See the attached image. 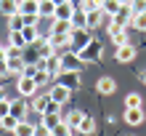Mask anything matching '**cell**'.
<instances>
[{
  "label": "cell",
  "mask_w": 146,
  "mask_h": 136,
  "mask_svg": "<svg viewBox=\"0 0 146 136\" xmlns=\"http://www.w3.org/2000/svg\"><path fill=\"white\" fill-rule=\"evenodd\" d=\"M5 115H11V99L0 101V117H5Z\"/></svg>",
  "instance_id": "f35d334b"
},
{
  "label": "cell",
  "mask_w": 146,
  "mask_h": 136,
  "mask_svg": "<svg viewBox=\"0 0 146 136\" xmlns=\"http://www.w3.org/2000/svg\"><path fill=\"white\" fill-rule=\"evenodd\" d=\"M119 5H122L119 0H104V3H101V11H104V13L109 16V19H111V16H114V13L119 11Z\"/></svg>",
  "instance_id": "cb8c5ba5"
},
{
  "label": "cell",
  "mask_w": 146,
  "mask_h": 136,
  "mask_svg": "<svg viewBox=\"0 0 146 136\" xmlns=\"http://www.w3.org/2000/svg\"><path fill=\"white\" fill-rule=\"evenodd\" d=\"M5 99H8V96H5V91H3V88H0V101H5Z\"/></svg>",
  "instance_id": "7bdbcfd3"
},
{
  "label": "cell",
  "mask_w": 146,
  "mask_h": 136,
  "mask_svg": "<svg viewBox=\"0 0 146 136\" xmlns=\"http://www.w3.org/2000/svg\"><path fill=\"white\" fill-rule=\"evenodd\" d=\"M27 104H24V101H11V115L16 117V120H24V115H27Z\"/></svg>",
  "instance_id": "7402d4cb"
},
{
  "label": "cell",
  "mask_w": 146,
  "mask_h": 136,
  "mask_svg": "<svg viewBox=\"0 0 146 136\" xmlns=\"http://www.w3.org/2000/svg\"><path fill=\"white\" fill-rule=\"evenodd\" d=\"M19 13L21 16H40V0H21Z\"/></svg>",
  "instance_id": "4fadbf2b"
},
{
  "label": "cell",
  "mask_w": 146,
  "mask_h": 136,
  "mask_svg": "<svg viewBox=\"0 0 146 136\" xmlns=\"http://www.w3.org/2000/svg\"><path fill=\"white\" fill-rule=\"evenodd\" d=\"M72 24H74V27H85V11H74Z\"/></svg>",
  "instance_id": "8d00e7d4"
},
{
  "label": "cell",
  "mask_w": 146,
  "mask_h": 136,
  "mask_svg": "<svg viewBox=\"0 0 146 136\" xmlns=\"http://www.w3.org/2000/svg\"><path fill=\"white\" fill-rule=\"evenodd\" d=\"M8 21H11V29H21L24 24H27V21H24V16H21V13H13L11 19H8Z\"/></svg>",
  "instance_id": "836d02e7"
},
{
  "label": "cell",
  "mask_w": 146,
  "mask_h": 136,
  "mask_svg": "<svg viewBox=\"0 0 146 136\" xmlns=\"http://www.w3.org/2000/svg\"><path fill=\"white\" fill-rule=\"evenodd\" d=\"M58 83H61V86H66L69 91L80 88V72H58Z\"/></svg>",
  "instance_id": "30bf717a"
},
{
  "label": "cell",
  "mask_w": 146,
  "mask_h": 136,
  "mask_svg": "<svg viewBox=\"0 0 146 136\" xmlns=\"http://www.w3.org/2000/svg\"><path fill=\"white\" fill-rule=\"evenodd\" d=\"M13 133L16 136H37V125H32L27 120H19V125L13 128Z\"/></svg>",
  "instance_id": "e0dca14e"
},
{
  "label": "cell",
  "mask_w": 146,
  "mask_h": 136,
  "mask_svg": "<svg viewBox=\"0 0 146 136\" xmlns=\"http://www.w3.org/2000/svg\"><path fill=\"white\" fill-rule=\"evenodd\" d=\"M8 40H11V46H19V48H27V40H24L21 29H11V35H8Z\"/></svg>",
  "instance_id": "484cf974"
},
{
  "label": "cell",
  "mask_w": 146,
  "mask_h": 136,
  "mask_svg": "<svg viewBox=\"0 0 146 136\" xmlns=\"http://www.w3.org/2000/svg\"><path fill=\"white\" fill-rule=\"evenodd\" d=\"M74 11H77V8L72 5V0H69V3H61V5H56V13H53V19H64V21H72Z\"/></svg>",
  "instance_id": "7c38bea8"
},
{
  "label": "cell",
  "mask_w": 146,
  "mask_h": 136,
  "mask_svg": "<svg viewBox=\"0 0 146 136\" xmlns=\"http://www.w3.org/2000/svg\"><path fill=\"white\" fill-rule=\"evenodd\" d=\"M111 40H114V46H117V48H119V46H125V43H130V38H127V29L117 32V35H111Z\"/></svg>",
  "instance_id": "4dcf8cb0"
},
{
  "label": "cell",
  "mask_w": 146,
  "mask_h": 136,
  "mask_svg": "<svg viewBox=\"0 0 146 136\" xmlns=\"http://www.w3.org/2000/svg\"><path fill=\"white\" fill-rule=\"evenodd\" d=\"M19 5H21V0H0V13L11 19L13 13H19Z\"/></svg>",
  "instance_id": "9a60e30c"
},
{
  "label": "cell",
  "mask_w": 146,
  "mask_h": 136,
  "mask_svg": "<svg viewBox=\"0 0 146 136\" xmlns=\"http://www.w3.org/2000/svg\"><path fill=\"white\" fill-rule=\"evenodd\" d=\"M77 54H80L82 62H98V59L104 56V46H101L98 40H90V43L85 46V48H80Z\"/></svg>",
  "instance_id": "7a4b0ae2"
},
{
  "label": "cell",
  "mask_w": 146,
  "mask_h": 136,
  "mask_svg": "<svg viewBox=\"0 0 146 136\" xmlns=\"http://www.w3.org/2000/svg\"><path fill=\"white\" fill-rule=\"evenodd\" d=\"M16 125H19V120H16L13 115H5V117H0V128H3V131H13Z\"/></svg>",
  "instance_id": "4316f807"
},
{
  "label": "cell",
  "mask_w": 146,
  "mask_h": 136,
  "mask_svg": "<svg viewBox=\"0 0 146 136\" xmlns=\"http://www.w3.org/2000/svg\"><path fill=\"white\" fill-rule=\"evenodd\" d=\"M16 88H19L21 96H35V93H37V83H35V78L19 75V83H16Z\"/></svg>",
  "instance_id": "8992f818"
},
{
  "label": "cell",
  "mask_w": 146,
  "mask_h": 136,
  "mask_svg": "<svg viewBox=\"0 0 146 136\" xmlns=\"http://www.w3.org/2000/svg\"><path fill=\"white\" fill-rule=\"evenodd\" d=\"M24 67H27V62L21 59H8V75H24Z\"/></svg>",
  "instance_id": "ffe728a7"
},
{
  "label": "cell",
  "mask_w": 146,
  "mask_h": 136,
  "mask_svg": "<svg viewBox=\"0 0 146 136\" xmlns=\"http://www.w3.org/2000/svg\"><path fill=\"white\" fill-rule=\"evenodd\" d=\"M53 13H56L53 0H40V19L42 16H45V19H53Z\"/></svg>",
  "instance_id": "44dd1931"
},
{
  "label": "cell",
  "mask_w": 146,
  "mask_h": 136,
  "mask_svg": "<svg viewBox=\"0 0 146 136\" xmlns=\"http://www.w3.org/2000/svg\"><path fill=\"white\" fill-rule=\"evenodd\" d=\"M114 59H117L119 64H130V62H135V46H133V43L119 46V48L114 51Z\"/></svg>",
  "instance_id": "5b68a950"
},
{
  "label": "cell",
  "mask_w": 146,
  "mask_h": 136,
  "mask_svg": "<svg viewBox=\"0 0 146 136\" xmlns=\"http://www.w3.org/2000/svg\"><path fill=\"white\" fill-rule=\"evenodd\" d=\"M69 40H72L69 46H72L74 51H80V48H85V46L93 40V35H90V29H88V27H74V29L69 32Z\"/></svg>",
  "instance_id": "6da1fadb"
},
{
  "label": "cell",
  "mask_w": 146,
  "mask_h": 136,
  "mask_svg": "<svg viewBox=\"0 0 146 136\" xmlns=\"http://www.w3.org/2000/svg\"><path fill=\"white\" fill-rule=\"evenodd\" d=\"M50 107V96H48V93H42V96H35V99H32V107L29 109H35V112H45V109Z\"/></svg>",
  "instance_id": "ac0fdd59"
},
{
  "label": "cell",
  "mask_w": 146,
  "mask_h": 136,
  "mask_svg": "<svg viewBox=\"0 0 146 136\" xmlns=\"http://www.w3.org/2000/svg\"><path fill=\"white\" fill-rule=\"evenodd\" d=\"M48 40L53 43V48H56V46H66V43H72V40H69V35H50Z\"/></svg>",
  "instance_id": "d6a6232c"
},
{
  "label": "cell",
  "mask_w": 146,
  "mask_h": 136,
  "mask_svg": "<svg viewBox=\"0 0 146 136\" xmlns=\"http://www.w3.org/2000/svg\"><path fill=\"white\" fill-rule=\"evenodd\" d=\"M130 8H133V13H146V0H133Z\"/></svg>",
  "instance_id": "74e56055"
},
{
  "label": "cell",
  "mask_w": 146,
  "mask_h": 136,
  "mask_svg": "<svg viewBox=\"0 0 146 136\" xmlns=\"http://www.w3.org/2000/svg\"><path fill=\"white\" fill-rule=\"evenodd\" d=\"M0 78H8V59L0 62Z\"/></svg>",
  "instance_id": "60d3db41"
},
{
  "label": "cell",
  "mask_w": 146,
  "mask_h": 136,
  "mask_svg": "<svg viewBox=\"0 0 146 136\" xmlns=\"http://www.w3.org/2000/svg\"><path fill=\"white\" fill-rule=\"evenodd\" d=\"M58 123H64V117H61V112H50V109H48V112H42V128H56V125Z\"/></svg>",
  "instance_id": "5bb4252c"
},
{
  "label": "cell",
  "mask_w": 146,
  "mask_h": 136,
  "mask_svg": "<svg viewBox=\"0 0 146 136\" xmlns=\"http://www.w3.org/2000/svg\"><path fill=\"white\" fill-rule=\"evenodd\" d=\"M0 62H5V48L0 46Z\"/></svg>",
  "instance_id": "b9f144b4"
},
{
  "label": "cell",
  "mask_w": 146,
  "mask_h": 136,
  "mask_svg": "<svg viewBox=\"0 0 146 136\" xmlns=\"http://www.w3.org/2000/svg\"><path fill=\"white\" fill-rule=\"evenodd\" d=\"M119 3H122V5H125V3H133V0H119Z\"/></svg>",
  "instance_id": "f6af8a7d"
},
{
  "label": "cell",
  "mask_w": 146,
  "mask_h": 136,
  "mask_svg": "<svg viewBox=\"0 0 146 136\" xmlns=\"http://www.w3.org/2000/svg\"><path fill=\"white\" fill-rule=\"evenodd\" d=\"M77 131H80V133H85V136H90L93 131H96V120H93V117H88V115H85V117H82V123L77 125Z\"/></svg>",
  "instance_id": "603a6c76"
},
{
  "label": "cell",
  "mask_w": 146,
  "mask_h": 136,
  "mask_svg": "<svg viewBox=\"0 0 146 136\" xmlns=\"http://www.w3.org/2000/svg\"><path fill=\"white\" fill-rule=\"evenodd\" d=\"M125 107H141V96L138 93H127L125 96Z\"/></svg>",
  "instance_id": "d590c367"
},
{
  "label": "cell",
  "mask_w": 146,
  "mask_h": 136,
  "mask_svg": "<svg viewBox=\"0 0 146 136\" xmlns=\"http://www.w3.org/2000/svg\"><path fill=\"white\" fill-rule=\"evenodd\" d=\"M74 29L72 21H64V19H50V35H69Z\"/></svg>",
  "instance_id": "ba28073f"
},
{
  "label": "cell",
  "mask_w": 146,
  "mask_h": 136,
  "mask_svg": "<svg viewBox=\"0 0 146 136\" xmlns=\"http://www.w3.org/2000/svg\"><path fill=\"white\" fill-rule=\"evenodd\" d=\"M21 56H24V51L19 46H11V43L5 46V59H21Z\"/></svg>",
  "instance_id": "f1b7e54d"
},
{
  "label": "cell",
  "mask_w": 146,
  "mask_h": 136,
  "mask_svg": "<svg viewBox=\"0 0 146 136\" xmlns=\"http://www.w3.org/2000/svg\"><path fill=\"white\" fill-rule=\"evenodd\" d=\"M48 96H50V101H56V104H66L69 96H72V91L66 88V86H61V83H56V86H50Z\"/></svg>",
  "instance_id": "277c9868"
},
{
  "label": "cell",
  "mask_w": 146,
  "mask_h": 136,
  "mask_svg": "<svg viewBox=\"0 0 146 136\" xmlns=\"http://www.w3.org/2000/svg\"><path fill=\"white\" fill-rule=\"evenodd\" d=\"M133 27L141 29V32H146V13H135L133 16Z\"/></svg>",
  "instance_id": "1f68e13d"
},
{
  "label": "cell",
  "mask_w": 146,
  "mask_h": 136,
  "mask_svg": "<svg viewBox=\"0 0 146 136\" xmlns=\"http://www.w3.org/2000/svg\"><path fill=\"white\" fill-rule=\"evenodd\" d=\"M133 16H135V13H133L130 3H125V5H119V11L111 16V19H114V21H119L122 27H133Z\"/></svg>",
  "instance_id": "52a82bcc"
},
{
  "label": "cell",
  "mask_w": 146,
  "mask_h": 136,
  "mask_svg": "<svg viewBox=\"0 0 146 136\" xmlns=\"http://www.w3.org/2000/svg\"><path fill=\"white\" fill-rule=\"evenodd\" d=\"M82 64H85V62L80 59V54H77V51H69V54L61 56V72H80Z\"/></svg>",
  "instance_id": "3957f363"
},
{
  "label": "cell",
  "mask_w": 146,
  "mask_h": 136,
  "mask_svg": "<svg viewBox=\"0 0 146 136\" xmlns=\"http://www.w3.org/2000/svg\"><path fill=\"white\" fill-rule=\"evenodd\" d=\"M37 70H40L37 64H27V67H24V75H27V78H35V75H37Z\"/></svg>",
  "instance_id": "ab89813d"
},
{
  "label": "cell",
  "mask_w": 146,
  "mask_h": 136,
  "mask_svg": "<svg viewBox=\"0 0 146 136\" xmlns=\"http://www.w3.org/2000/svg\"><path fill=\"white\" fill-rule=\"evenodd\" d=\"M125 123L127 125H141L143 123V109L141 107H125Z\"/></svg>",
  "instance_id": "8fae6325"
},
{
  "label": "cell",
  "mask_w": 146,
  "mask_h": 136,
  "mask_svg": "<svg viewBox=\"0 0 146 136\" xmlns=\"http://www.w3.org/2000/svg\"><path fill=\"white\" fill-rule=\"evenodd\" d=\"M104 21H109V16L104 13V11H101V8H98V11H88V13H85V27H98V24H104Z\"/></svg>",
  "instance_id": "9c48e42d"
},
{
  "label": "cell",
  "mask_w": 146,
  "mask_h": 136,
  "mask_svg": "<svg viewBox=\"0 0 146 136\" xmlns=\"http://www.w3.org/2000/svg\"><path fill=\"white\" fill-rule=\"evenodd\" d=\"M82 117H85V115L80 112V109H72V112H69V115H66V117H64V123H66V125H69V128H77V125H80V123H82Z\"/></svg>",
  "instance_id": "d4e9b609"
},
{
  "label": "cell",
  "mask_w": 146,
  "mask_h": 136,
  "mask_svg": "<svg viewBox=\"0 0 146 136\" xmlns=\"http://www.w3.org/2000/svg\"><path fill=\"white\" fill-rule=\"evenodd\" d=\"M101 3H104V0H82V3H80V11H85V13H88V11H98Z\"/></svg>",
  "instance_id": "83f0119b"
},
{
  "label": "cell",
  "mask_w": 146,
  "mask_h": 136,
  "mask_svg": "<svg viewBox=\"0 0 146 136\" xmlns=\"http://www.w3.org/2000/svg\"><path fill=\"white\" fill-rule=\"evenodd\" d=\"M21 35H24V40H27V46H29V43H35V40L40 38L37 24H24V27H21Z\"/></svg>",
  "instance_id": "d6986e66"
},
{
  "label": "cell",
  "mask_w": 146,
  "mask_h": 136,
  "mask_svg": "<svg viewBox=\"0 0 146 136\" xmlns=\"http://www.w3.org/2000/svg\"><path fill=\"white\" fill-rule=\"evenodd\" d=\"M96 88H98L101 96H109V93L117 91V83H114V78H101V80L96 83Z\"/></svg>",
  "instance_id": "2e32d148"
},
{
  "label": "cell",
  "mask_w": 146,
  "mask_h": 136,
  "mask_svg": "<svg viewBox=\"0 0 146 136\" xmlns=\"http://www.w3.org/2000/svg\"><path fill=\"white\" fill-rule=\"evenodd\" d=\"M50 136H72V128L66 123H58L56 128H50Z\"/></svg>",
  "instance_id": "f546056e"
},
{
  "label": "cell",
  "mask_w": 146,
  "mask_h": 136,
  "mask_svg": "<svg viewBox=\"0 0 146 136\" xmlns=\"http://www.w3.org/2000/svg\"><path fill=\"white\" fill-rule=\"evenodd\" d=\"M48 80H50V72L48 70H37V75H35V83H37V86H45Z\"/></svg>",
  "instance_id": "e575fe53"
},
{
  "label": "cell",
  "mask_w": 146,
  "mask_h": 136,
  "mask_svg": "<svg viewBox=\"0 0 146 136\" xmlns=\"http://www.w3.org/2000/svg\"><path fill=\"white\" fill-rule=\"evenodd\" d=\"M141 83H143V86H146V72H141Z\"/></svg>",
  "instance_id": "ee69618b"
}]
</instances>
